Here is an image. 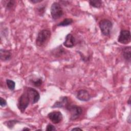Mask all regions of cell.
I'll list each match as a JSON object with an SVG mask.
<instances>
[{
    "label": "cell",
    "mask_w": 131,
    "mask_h": 131,
    "mask_svg": "<svg viewBox=\"0 0 131 131\" xmlns=\"http://www.w3.org/2000/svg\"><path fill=\"white\" fill-rule=\"evenodd\" d=\"M48 117L50 120L54 124L60 123L63 118L62 113L59 111H53L48 114Z\"/></svg>",
    "instance_id": "ba28073f"
},
{
    "label": "cell",
    "mask_w": 131,
    "mask_h": 131,
    "mask_svg": "<svg viewBox=\"0 0 131 131\" xmlns=\"http://www.w3.org/2000/svg\"><path fill=\"white\" fill-rule=\"evenodd\" d=\"M46 130L47 131H53V130H56V129L55 128V127L51 124H49L47 127H46Z\"/></svg>",
    "instance_id": "7402d4cb"
},
{
    "label": "cell",
    "mask_w": 131,
    "mask_h": 131,
    "mask_svg": "<svg viewBox=\"0 0 131 131\" xmlns=\"http://www.w3.org/2000/svg\"><path fill=\"white\" fill-rule=\"evenodd\" d=\"M51 36V32L48 29H43L39 31L37 34L35 43L39 47H45L48 43Z\"/></svg>",
    "instance_id": "6da1fadb"
},
{
    "label": "cell",
    "mask_w": 131,
    "mask_h": 131,
    "mask_svg": "<svg viewBox=\"0 0 131 131\" xmlns=\"http://www.w3.org/2000/svg\"><path fill=\"white\" fill-rule=\"evenodd\" d=\"M63 45L64 47L68 48H72L74 47L76 45L75 38L72 34H68L65 37V40Z\"/></svg>",
    "instance_id": "30bf717a"
},
{
    "label": "cell",
    "mask_w": 131,
    "mask_h": 131,
    "mask_svg": "<svg viewBox=\"0 0 131 131\" xmlns=\"http://www.w3.org/2000/svg\"><path fill=\"white\" fill-rule=\"evenodd\" d=\"M65 53H66L65 50L61 45L58 46L56 48L53 49L52 52V54L56 57H60L62 56L63 54H65Z\"/></svg>",
    "instance_id": "5bb4252c"
},
{
    "label": "cell",
    "mask_w": 131,
    "mask_h": 131,
    "mask_svg": "<svg viewBox=\"0 0 131 131\" xmlns=\"http://www.w3.org/2000/svg\"><path fill=\"white\" fill-rule=\"evenodd\" d=\"M0 105L2 107H4L7 105V101L3 98H0Z\"/></svg>",
    "instance_id": "603a6c76"
},
{
    "label": "cell",
    "mask_w": 131,
    "mask_h": 131,
    "mask_svg": "<svg viewBox=\"0 0 131 131\" xmlns=\"http://www.w3.org/2000/svg\"><path fill=\"white\" fill-rule=\"evenodd\" d=\"M30 102V101L29 98L26 91L19 97L18 103L17 104L18 110L21 113L25 112L26 109L28 107Z\"/></svg>",
    "instance_id": "3957f363"
},
{
    "label": "cell",
    "mask_w": 131,
    "mask_h": 131,
    "mask_svg": "<svg viewBox=\"0 0 131 131\" xmlns=\"http://www.w3.org/2000/svg\"><path fill=\"white\" fill-rule=\"evenodd\" d=\"M30 82L34 86L39 88L42 85L43 81L41 78H37L36 79H30Z\"/></svg>",
    "instance_id": "2e32d148"
},
{
    "label": "cell",
    "mask_w": 131,
    "mask_h": 131,
    "mask_svg": "<svg viewBox=\"0 0 131 131\" xmlns=\"http://www.w3.org/2000/svg\"><path fill=\"white\" fill-rule=\"evenodd\" d=\"M130 121H131V120H130V114H129L127 118V122L128 123H130Z\"/></svg>",
    "instance_id": "d4e9b609"
},
{
    "label": "cell",
    "mask_w": 131,
    "mask_h": 131,
    "mask_svg": "<svg viewBox=\"0 0 131 131\" xmlns=\"http://www.w3.org/2000/svg\"><path fill=\"white\" fill-rule=\"evenodd\" d=\"M66 109L69 112L70 115V120L74 121L78 118L81 116L82 113V108L76 105L70 104L67 107Z\"/></svg>",
    "instance_id": "5b68a950"
},
{
    "label": "cell",
    "mask_w": 131,
    "mask_h": 131,
    "mask_svg": "<svg viewBox=\"0 0 131 131\" xmlns=\"http://www.w3.org/2000/svg\"><path fill=\"white\" fill-rule=\"evenodd\" d=\"M15 4V1L13 0L7 1L4 2V6L6 9L7 10H10L14 8Z\"/></svg>",
    "instance_id": "d6986e66"
},
{
    "label": "cell",
    "mask_w": 131,
    "mask_h": 131,
    "mask_svg": "<svg viewBox=\"0 0 131 131\" xmlns=\"http://www.w3.org/2000/svg\"><path fill=\"white\" fill-rule=\"evenodd\" d=\"M77 98L81 101H88L91 99V96L88 91L85 90H79L76 94Z\"/></svg>",
    "instance_id": "8fae6325"
},
{
    "label": "cell",
    "mask_w": 131,
    "mask_h": 131,
    "mask_svg": "<svg viewBox=\"0 0 131 131\" xmlns=\"http://www.w3.org/2000/svg\"><path fill=\"white\" fill-rule=\"evenodd\" d=\"M20 122L17 120L13 119V120H10L7 121H5L4 122V124H5L8 128L11 129L13 128L14 125L17 124V123H19Z\"/></svg>",
    "instance_id": "e0dca14e"
},
{
    "label": "cell",
    "mask_w": 131,
    "mask_h": 131,
    "mask_svg": "<svg viewBox=\"0 0 131 131\" xmlns=\"http://www.w3.org/2000/svg\"><path fill=\"white\" fill-rule=\"evenodd\" d=\"M29 1L30 3H33V4H37V3H39L42 2V0H29Z\"/></svg>",
    "instance_id": "cb8c5ba5"
},
{
    "label": "cell",
    "mask_w": 131,
    "mask_h": 131,
    "mask_svg": "<svg viewBox=\"0 0 131 131\" xmlns=\"http://www.w3.org/2000/svg\"><path fill=\"white\" fill-rule=\"evenodd\" d=\"M31 129H30V128H28V127H24L23 129H22V130H30Z\"/></svg>",
    "instance_id": "83f0119b"
},
{
    "label": "cell",
    "mask_w": 131,
    "mask_h": 131,
    "mask_svg": "<svg viewBox=\"0 0 131 131\" xmlns=\"http://www.w3.org/2000/svg\"><path fill=\"white\" fill-rule=\"evenodd\" d=\"M82 130V129L80 128V127H74L71 130Z\"/></svg>",
    "instance_id": "484cf974"
},
{
    "label": "cell",
    "mask_w": 131,
    "mask_h": 131,
    "mask_svg": "<svg viewBox=\"0 0 131 131\" xmlns=\"http://www.w3.org/2000/svg\"><path fill=\"white\" fill-rule=\"evenodd\" d=\"M6 84H7L8 88L12 91H14L15 89V82L13 80L9 79H6Z\"/></svg>",
    "instance_id": "44dd1931"
},
{
    "label": "cell",
    "mask_w": 131,
    "mask_h": 131,
    "mask_svg": "<svg viewBox=\"0 0 131 131\" xmlns=\"http://www.w3.org/2000/svg\"><path fill=\"white\" fill-rule=\"evenodd\" d=\"M99 27L102 34L105 36H108L112 32L113 23L107 19H103L99 21Z\"/></svg>",
    "instance_id": "7a4b0ae2"
},
{
    "label": "cell",
    "mask_w": 131,
    "mask_h": 131,
    "mask_svg": "<svg viewBox=\"0 0 131 131\" xmlns=\"http://www.w3.org/2000/svg\"><path fill=\"white\" fill-rule=\"evenodd\" d=\"M118 41L123 45L128 44L131 41L130 32L127 30H121L118 37Z\"/></svg>",
    "instance_id": "8992f818"
},
{
    "label": "cell",
    "mask_w": 131,
    "mask_h": 131,
    "mask_svg": "<svg viewBox=\"0 0 131 131\" xmlns=\"http://www.w3.org/2000/svg\"><path fill=\"white\" fill-rule=\"evenodd\" d=\"M26 91L28 94L31 104H34L39 101L40 99V95L37 90L33 88L28 87Z\"/></svg>",
    "instance_id": "52a82bcc"
},
{
    "label": "cell",
    "mask_w": 131,
    "mask_h": 131,
    "mask_svg": "<svg viewBox=\"0 0 131 131\" xmlns=\"http://www.w3.org/2000/svg\"><path fill=\"white\" fill-rule=\"evenodd\" d=\"M89 2L90 6L96 8H100L102 4V2L100 0H91Z\"/></svg>",
    "instance_id": "ffe728a7"
},
{
    "label": "cell",
    "mask_w": 131,
    "mask_h": 131,
    "mask_svg": "<svg viewBox=\"0 0 131 131\" xmlns=\"http://www.w3.org/2000/svg\"><path fill=\"white\" fill-rule=\"evenodd\" d=\"M131 48L130 46H127L123 48L122 50V55L125 61L130 62L131 59Z\"/></svg>",
    "instance_id": "4fadbf2b"
},
{
    "label": "cell",
    "mask_w": 131,
    "mask_h": 131,
    "mask_svg": "<svg viewBox=\"0 0 131 131\" xmlns=\"http://www.w3.org/2000/svg\"><path fill=\"white\" fill-rule=\"evenodd\" d=\"M69 105L68 98L66 96L61 97L59 98V100L56 101L55 103L51 107L52 108H65Z\"/></svg>",
    "instance_id": "9c48e42d"
},
{
    "label": "cell",
    "mask_w": 131,
    "mask_h": 131,
    "mask_svg": "<svg viewBox=\"0 0 131 131\" xmlns=\"http://www.w3.org/2000/svg\"><path fill=\"white\" fill-rule=\"evenodd\" d=\"M46 4H43L38 6L35 8V11L39 16H43L46 12Z\"/></svg>",
    "instance_id": "9a60e30c"
},
{
    "label": "cell",
    "mask_w": 131,
    "mask_h": 131,
    "mask_svg": "<svg viewBox=\"0 0 131 131\" xmlns=\"http://www.w3.org/2000/svg\"><path fill=\"white\" fill-rule=\"evenodd\" d=\"M73 22V20L72 18H66L64 19L62 21L57 24V26L58 27H65L71 25Z\"/></svg>",
    "instance_id": "ac0fdd59"
},
{
    "label": "cell",
    "mask_w": 131,
    "mask_h": 131,
    "mask_svg": "<svg viewBox=\"0 0 131 131\" xmlns=\"http://www.w3.org/2000/svg\"><path fill=\"white\" fill-rule=\"evenodd\" d=\"M50 13L52 18L54 20H56L62 16L63 11L60 4L57 2L53 3L50 8Z\"/></svg>",
    "instance_id": "277c9868"
},
{
    "label": "cell",
    "mask_w": 131,
    "mask_h": 131,
    "mask_svg": "<svg viewBox=\"0 0 131 131\" xmlns=\"http://www.w3.org/2000/svg\"><path fill=\"white\" fill-rule=\"evenodd\" d=\"M130 96L129 97V98H128V100L127 101V103L128 104V105H130Z\"/></svg>",
    "instance_id": "4316f807"
},
{
    "label": "cell",
    "mask_w": 131,
    "mask_h": 131,
    "mask_svg": "<svg viewBox=\"0 0 131 131\" xmlns=\"http://www.w3.org/2000/svg\"><path fill=\"white\" fill-rule=\"evenodd\" d=\"M12 57L11 52L7 50L1 49L0 50V58L2 61H8L10 60Z\"/></svg>",
    "instance_id": "7c38bea8"
}]
</instances>
